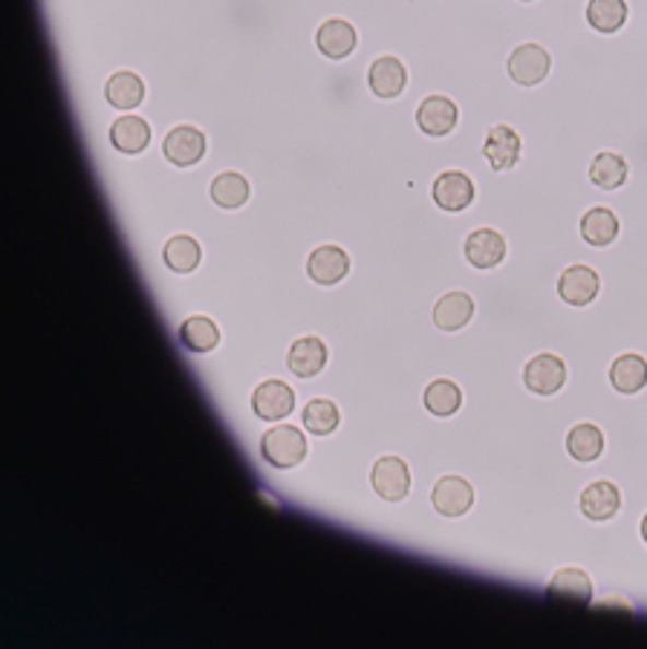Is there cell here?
<instances>
[{"label": "cell", "instance_id": "obj_1", "mask_svg": "<svg viewBox=\"0 0 647 649\" xmlns=\"http://www.w3.org/2000/svg\"><path fill=\"white\" fill-rule=\"evenodd\" d=\"M148 156H162V160L179 170L197 168L209 156V133L197 125H174V128L162 137L160 144L148 148Z\"/></svg>", "mask_w": 647, "mask_h": 649}, {"label": "cell", "instance_id": "obj_2", "mask_svg": "<svg viewBox=\"0 0 647 649\" xmlns=\"http://www.w3.org/2000/svg\"><path fill=\"white\" fill-rule=\"evenodd\" d=\"M506 72L518 87H541L552 72V52L538 40H524L506 58Z\"/></svg>", "mask_w": 647, "mask_h": 649}, {"label": "cell", "instance_id": "obj_3", "mask_svg": "<svg viewBox=\"0 0 647 649\" xmlns=\"http://www.w3.org/2000/svg\"><path fill=\"white\" fill-rule=\"evenodd\" d=\"M462 257L471 269L478 272H492L497 266L506 263L509 257V240L501 228L494 225H480V228H471L466 237H462Z\"/></svg>", "mask_w": 647, "mask_h": 649}, {"label": "cell", "instance_id": "obj_4", "mask_svg": "<svg viewBox=\"0 0 647 649\" xmlns=\"http://www.w3.org/2000/svg\"><path fill=\"white\" fill-rule=\"evenodd\" d=\"M478 200V182L460 168L439 170L431 182V202L445 214H462Z\"/></svg>", "mask_w": 647, "mask_h": 649}, {"label": "cell", "instance_id": "obj_5", "mask_svg": "<svg viewBox=\"0 0 647 649\" xmlns=\"http://www.w3.org/2000/svg\"><path fill=\"white\" fill-rule=\"evenodd\" d=\"M304 272L316 286H339L350 278L353 272V257L344 246L339 243H321L316 249L307 255V263H304Z\"/></svg>", "mask_w": 647, "mask_h": 649}, {"label": "cell", "instance_id": "obj_6", "mask_svg": "<svg viewBox=\"0 0 647 649\" xmlns=\"http://www.w3.org/2000/svg\"><path fill=\"white\" fill-rule=\"evenodd\" d=\"M416 130L428 139H445L451 137L457 125H460V105L445 93H431L416 105Z\"/></svg>", "mask_w": 647, "mask_h": 649}, {"label": "cell", "instance_id": "obj_7", "mask_svg": "<svg viewBox=\"0 0 647 649\" xmlns=\"http://www.w3.org/2000/svg\"><path fill=\"white\" fill-rule=\"evenodd\" d=\"M555 292H558L561 304L573 306V309H584L599 300L601 295V272L590 263H573L566 266L564 272L555 281Z\"/></svg>", "mask_w": 647, "mask_h": 649}, {"label": "cell", "instance_id": "obj_8", "mask_svg": "<svg viewBox=\"0 0 647 649\" xmlns=\"http://www.w3.org/2000/svg\"><path fill=\"white\" fill-rule=\"evenodd\" d=\"M478 315V300L471 292L466 288H448L443 295L434 300V309H431V321L434 327L443 332V335H457L466 327H471Z\"/></svg>", "mask_w": 647, "mask_h": 649}, {"label": "cell", "instance_id": "obj_9", "mask_svg": "<svg viewBox=\"0 0 647 649\" xmlns=\"http://www.w3.org/2000/svg\"><path fill=\"white\" fill-rule=\"evenodd\" d=\"M260 457L267 459L272 468H295L307 457V436L301 427L278 425L263 433L260 439Z\"/></svg>", "mask_w": 647, "mask_h": 649}, {"label": "cell", "instance_id": "obj_10", "mask_svg": "<svg viewBox=\"0 0 647 649\" xmlns=\"http://www.w3.org/2000/svg\"><path fill=\"white\" fill-rule=\"evenodd\" d=\"M566 373H569L566 361L552 350H543L524 364V387L532 396L550 399L561 393V387L566 385Z\"/></svg>", "mask_w": 647, "mask_h": 649}, {"label": "cell", "instance_id": "obj_11", "mask_svg": "<svg viewBox=\"0 0 647 649\" xmlns=\"http://www.w3.org/2000/svg\"><path fill=\"white\" fill-rule=\"evenodd\" d=\"M370 485L385 503H402L411 497V468L397 453H385L373 462Z\"/></svg>", "mask_w": 647, "mask_h": 649}, {"label": "cell", "instance_id": "obj_12", "mask_svg": "<svg viewBox=\"0 0 647 649\" xmlns=\"http://www.w3.org/2000/svg\"><path fill=\"white\" fill-rule=\"evenodd\" d=\"M431 505H434V511L439 517L460 520V517H466L474 508V485L466 476H457V473L439 476L431 485Z\"/></svg>", "mask_w": 647, "mask_h": 649}, {"label": "cell", "instance_id": "obj_13", "mask_svg": "<svg viewBox=\"0 0 647 649\" xmlns=\"http://www.w3.org/2000/svg\"><path fill=\"white\" fill-rule=\"evenodd\" d=\"M483 156L494 174H506L524 156V139H520V133L511 125H503V121L501 125H492V128L485 130Z\"/></svg>", "mask_w": 647, "mask_h": 649}, {"label": "cell", "instance_id": "obj_14", "mask_svg": "<svg viewBox=\"0 0 647 649\" xmlns=\"http://www.w3.org/2000/svg\"><path fill=\"white\" fill-rule=\"evenodd\" d=\"M316 49L327 61H348L358 49V30L348 17H327L316 30Z\"/></svg>", "mask_w": 647, "mask_h": 649}, {"label": "cell", "instance_id": "obj_15", "mask_svg": "<svg viewBox=\"0 0 647 649\" xmlns=\"http://www.w3.org/2000/svg\"><path fill=\"white\" fill-rule=\"evenodd\" d=\"M408 67H404L402 58L397 56H379L373 58L370 67H367V87L376 98L381 102H397L399 96H404L408 90Z\"/></svg>", "mask_w": 647, "mask_h": 649}, {"label": "cell", "instance_id": "obj_16", "mask_svg": "<svg viewBox=\"0 0 647 649\" xmlns=\"http://www.w3.org/2000/svg\"><path fill=\"white\" fill-rule=\"evenodd\" d=\"M110 144L125 156H142L154 144V125L142 113H121L110 121Z\"/></svg>", "mask_w": 647, "mask_h": 649}, {"label": "cell", "instance_id": "obj_17", "mask_svg": "<svg viewBox=\"0 0 647 649\" xmlns=\"http://www.w3.org/2000/svg\"><path fill=\"white\" fill-rule=\"evenodd\" d=\"M202 260H205V249H202L200 237H195L191 232H177L162 243L160 260H156V263H162L174 274H195L202 266Z\"/></svg>", "mask_w": 647, "mask_h": 649}, {"label": "cell", "instance_id": "obj_18", "mask_svg": "<svg viewBox=\"0 0 647 649\" xmlns=\"http://www.w3.org/2000/svg\"><path fill=\"white\" fill-rule=\"evenodd\" d=\"M107 105L119 113H133L148 102V81L137 70H116L105 81Z\"/></svg>", "mask_w": 647, "mask_h": 649}, {"label": "cell", "instance_id": "obj_19", "mask_svg": "<svg viewBox=\"0 0 647 649\" xmlns=\"http://www.w3.org/2000/svg\"><path fill=\"white\" fill-rule=\"evenodd\" d=\"M622 508V491L610 480H592L587 482L578 494V511L584 520L607 522L613 520Z\"/></svg>", "mask_w": 647, "mask_h": 649}, {"label": "cell", "instance_id": "obj_20", "mask_svg": "<svg viewBox=\"0 0 647 649\" xmlns=\"http://www.w3.org/2000/svg\"><path fill=\"white\" fill-rule=\"evenodd\" d=\"M251 179L240 170H220L209 179V200L211 205H217L220 211H240L251 202Z\"/></svg>", "mask_w": 647, "mask_h": 649}, {"label": "cell", "instance_id": "obj_21", "mask_svg": "<svg viewBox=\"0 0 647 649\" xmlns=\"http://www.w3.org/2000/svg\"><path fill=\"white\" fill-rule=\"evenodd\" d=\"M578 234L592 249H610L622 234V220L610 205H590L578 220Z\"/></svg>", "mask_w": 647, "mask_h": 649}, {"label": "cell", "instance_id": "obj_22", "mask_svg": "<svg viewBox=\"0 0 647 649\" xmlns=\"http://www.w3.org/2000/svg\"><path fill=\"white\" fill-rule=\"evenodd\" d=\"M327 361H330V346L321 335L295 338L286 353V367L298 378H316L327 367Z\"/></svg>", "mask_w": 647, "mask_h": 649}, {"label": "cell", "instance_id": "obj_23", "mask_svg": "<svg viewBox=\"0 0 647 649\" xmlns=\"http://www.w3.org/2000/svg\"><path fill=\"white\" fill-rule=\"evenodd\" d=\"M251 410H255V416L263 418V422H283V418L295 410V393H292L290 385H283V381L272 378V381H263V385L255 387Z\"/></svg>", "mask_w": 647, "mask_h": 649}, {"label": "cell", "instance_id": "obj_24", "mask_svg": "<svg viewBox=\"0 0 647 649\" xmlns=\"http://www.w3.org/2000/svg\"><path fill=\"white\" fill-rule=\"evenodd\" d=\"M587 177L599 191H619V188L631 182V162L624 160L622 153L599 151L590 160Z\"/></svg>", "mask_w": 647, "mask_h": 649}, {"label": "cell", "instance_id": "obj_25", "mask_svg": "<svg viewBox=\"0 0 647 649\" xmlns=\"http://www.w3.org/2000/svg\"><path fill=\"white\" fill-rule=\"evenodd\" d=\"M584 21L590 24L592 33L599 35L622 33L631 21V3L627 0H587Z\"/></svg>", "mask_w": 647, "mask_h": 649}, {"label": "cell", "instance_id": "obj_26", "mask_svg": "<svg viewBox=\"0 0 647 649\" xmlns=\"http://www.w3.org/2000/svg\"><path fill=\"white\" fill-rule=\"evenodd\" d=\"M546 598L569 603H590L592 601V577L578 566H564L550 577L546 583Z\"/></svg>", "mask_w": 647, "mask_h": 649}, {"label": "cell", "instance_id": "obj_27", "mask_svg": "<svg viewBox=\"0 0 647 649\" xmlns=\"http://www.w3.org/2000/svg\"><path fill=\"white\" fill-rule=\"evenodd\" d=\"M566 453L581 462V465H596L601 457H604V430L592 422H578L573 430L566 433Z\"/></svg>", "mask_w": 647, "mask_h": 649}, {"label": "cell", "instance_id": "obj_28", "mask_svg": "<svg viewBox=\"0 0 647 649\" xmlns=\"http://www.w3.org/2000/svg\"><path fill=\"white\" fill-rule=\"evenodd\" d=\"M610 387L622 396H636L647 387V358L639 353H624L610 364Z\"/></svg>", "mask_w": 647, "mask_h": 649}, {"label": "cell", "instance_id": "obj_29", "mask_svg": "<svg viewBox=\"0 0 647 649\" xmlns=\"http://www.w3.org/2000/svg\"><path fill=\"white\" fill-rule=\"evenodd\" d=\"M179 344L186 346L188 353L205 355L217 350L220 344V327L211 315H188L186 321L179 323Z\"/></svg>", "mask_w": 647, "mask_h": 649}, {"label": "cell", "instance_id": "obj_30", "mask_svg": "<svg viewBox=\"0 0 647 649\" xmlns=\"http://www.w3.org/2000/svg\"><path fill=\"white\" fill-rule=\"evenodd\" d=\"M422 408L428 410L431 416L451 418L462 410V390L451 378H434L425 393H422Z\"/></svg>", "mask_w": 647, "mask_h": 649}, {"label": "cell", "instance_id": "obj_31", "mask_svg": "<svg viewBox=\"0 0 647 649\" xmlns=\"http://www.w3.org/2000/svg\"><path fill=\"white\" fill-rule=\"evenodd\" d=\"M339 425H341V413L336 401L330 399L307 401V408H304V427H307L313 436H330V433L339 430Z\"/></svg>", "mask_w": 647, "mask_h": 649}, {"label": "cell", "instance_id": "obj_32", "mask_svg": "<svg viewBox=\"0 0 647 649\" xmlns=\"http://www.w3.org/2000/svg\"><path fill=\"white\" fill-rule=\"evenodd\" d=\"M639 531H642V540H645V543H647V514H645V517H642V526H639Z\"/></svg>", "mask_w": 647, "mask_h": 649}, {"label": "cell", "instance_id": "obj_33", "mask_svg": "<svg viewBox=\"0 0 647 649\" xmlns=\"http://www.w3.org/2000/svg\"><path fill=\"white\" fill-rule=\"evenodd\" d=\"M520 3H534V0H520Z\"/></svg>", "mask_w": 647, "mask_h": 649}]
</instances>
